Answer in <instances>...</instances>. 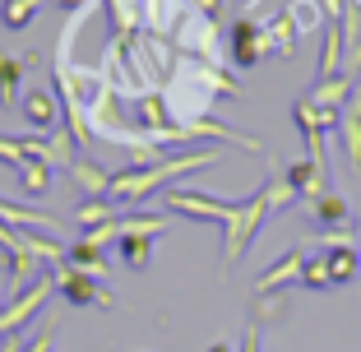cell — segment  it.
I'll use <instances>...</instances> for the list:
<instances>
[{"instance_id":"e0dca14e","label":"cell","mask_w":361,"mask_h":352,"mask_svg":"<svg viewBox=\"0 0 361 352\" xmlns=\"http://www.w3.org/2000/svg\"><path fill=\"white\" fill-rule=\"evenodd\" d=\"M65 265H75V269H84V274L97 278L106 269V250H102V245H93L88 236H79V241H70V260H65Z\"/></svg>"},{"instance_id":"7402d4cb","label":"cell","mask_w":361,"mask_h":352,"mask_svg":"<svg viewBox=\"0 0 361 352\" xmlns=\"http://www.w3.org/2000/svg\"><path fill=\"white\" fill-rule=\"evenodd\" d=\"M287 14H292V23H297V37H301V32L324 28V5H319V0H292Z\"/></svg>"},{"instance_id":"52a82bcc","label":"cell","mask_w":361,"mask_h":352,"mask_svg":"<svg viewBox=\"0 0 361 352\" xmlns=\"http://www.w3.org/2000/svg\"><path fill=\"white\" fill-rule=\"evenodd\" d=\"M32 51L23 56H0V107H19V93H23V79L32 75Z\"/></svg>"},{"instance_id":"4316f807","label":"cell","mask_w":361,"mask_h":352,"mask_svg":"<svg viewBox=\"0 0 361 352\" xmlns=\"http://www.w3.org/2000/svg\"><path fill=\"white\" fill-rule=\"evenodd\" d=\"M319 5H324V19H338L348 10V0H319Z\"/></svg>"},{"instance_id":"6da1fadb","label":"cell","mask_w":361,"mask_h":352,"mask_svg":"<svg viewBox=\"0 0 361 352\" xmlns=\"http://www.w3.org/2000/svg\"><path fill=\"white\" fill-rule=\"evenodd\" d=\"M162 204L180 218H195V223H223L227 227L223 260L236 265V260L245 255V245L255 241V232L264 227V218L278 214V209H287V204H297V195L287 190L283 176H274V181H264V190L250 195V200H209V195H200V190L167 186V190H162Z\"/></svg>"},{"instance_id":"4fadbf2b","label":"cell","mask_w":361,"mask_h":352,"mask_svg":"<svg viewBox=\"0 0 361 352\" xmlns=\"http://www.w3.org/2000/svg\"><path fill=\"white\" fill-rule=\"evenodd\" d=\"M315 75H319V79L343 75V28H338V19L324 23V47H319V65H315Z\"/></svg>"},{"instance_id":"30bf717a","label":"cell","mask_w":361,"mask_h":352,"mask_svg":"<svg viewBox=\"0 0 361 352\" xmlns=\"http://www.w3.org/2000/svg\"><path fill=\"white\" fill-rule=\"evenodd\" d=\"M324 265H329V283L338 288V283H352V278L361 274V250L348 241H329L324 245Z\"/></svg>"},{"instance_id":"f1b7e54d","label":"cell","mask_w":361,"mask_h":352,"mask_svg":"<svg viewBox=\"0 0 361 352\" xmlns=\"http://www.w3.org/2000/svg\"><path fill=\"white\" fill-rule=\"evenodd\" d=\"M343 111H357V116H361V84H352V93H348V107H343Z\"/></svg>"},{"instance_id":"1f68e13d","label":"cell","mask_w":361,"mask_h":352,"mask_svg":"<svg viewBox=\"0 0 361 352\" xmlns=\"http://www.w3.org/2000/svg\"><path fill=\"white\" fill-rule=\"evenodd\" d=\"M357 250H361V223H357Z\"/></svg>"},{"instance_id":"7c38bea8","label":"cell","mask_w":361,"mask_h":352,"mask_svg":"<svg viewBox=\"0 0 361 352\" xmlns=\"http://www.w3.org/2000/svg\"><path fill=\"white\" fill-rule=\"evenodd\" d=\"M167 223H171V214H139V209L116 214V232L121 236H162Z\"/></svg>"},{"instance_id":"d6a6232c","label":"cell","mask_w":361,"mask_h":352,"mask_svg":"<svg viewBox=\"0 0 361 352\" xmlns=\"http://www.w3.org/2000/svg\"><path fill=\"white\" fill-rule=\"evenodd\" d=\"M352 84H361V70H357V75H352Z\"/></svg>"},{"instance_id":"ac0fdd59","label":"cell","mask_w":361,"mask_h":352,"mask_svg":"<svg viewBox=\"0 0 361 352\" xmlns=\"http://www.w3.org/2000/svg\"><path fill=\"white\" fill-rule=\"evenodd\" d=\"M116 250L126 260V269H135V274H144L153 265V236H121Z\"/></svg>"},{"instance_id":"484cf974","label":"cell","mask_w":361,"mask_h":352,"mask_svg":"<svg viewBox=\"0 0 361 352\" xmlns=\"http://www.w3.org/2000/svg\"><path fill=\"white\" fill-rule=\"evenodd\" d=\"M283 292H255V320H278V310H283Z\"/></svg>"},{"instance_id":"3957f363","label":"cell","mask_w":361,"mask_h":352,"mask_svg":"<svg viewBox=\"0 0 361 352\" xmlns=\"http://www.w3.org/2000/svg\"><path fill=\"white\" fill-rule=\"evenodd\" d=\"M51 278H56V292H61L70 306H116V297L102 292L93 283V274H84V269H75V265H56Z\"/></svg>"},{"instance_id":"d4e9b609","label":"cell","mask_w":361,"mask_h":352,"mask_svg":"<svg viewBox=\"0 0 361 352\" xmlns=\"http://www.w3.org/2000/svg\"><path fill=\"white\" fill-rule=\"evenodd\" d=\"M28 158H32V153H28V139H23V135H0V167L19 171Z\"/></svg>"},{"instance_id":"603a6c76","label":"cell","mask_w":361,"mask_h":352,"mask_svg":"<svg viewBox=\"0 0 361 352\" xmlns=\"http://www.w3.org/2000/svg\"><path fill=\"white\" fill-rule=\"evenodd\" d=\"M0 223H37V227H47V232L61 227L47 209H19V204H10V200H0Z\"/></svg>"},{"instance_id":"cb8c5ba5","label":"cell","mask_w":361,"mask_h":352,"mask_svg":"<svg viewBox=\"0 0 361 352\" xmlns=\"http://www.w3.org/2000/svg\"><path fill=\"white\" fill-rule=\"evenodd\" d=\"M301 288L310 292H329V265H324V250H315V255H306V265H301Z\"/></svg>"},{"instance_id":"8992f818","label":"cell","mask_w":361,"mask_h":352,"mask_svg":"<svg viewBox=\"0 0 361 352\" xmlns=\"http://www.w3.org/2000/svg\"><path fill=\"white\" fill-rule=\"evenodd\" d=\"M301 209H306L319 227H334V232H343V227L352 223V204L343 200L334 186H329V190H319V195H310V200H301Z\"/></svg>"},{"instance_id":"4dcf8cb0","label":"cell","mask_w":361,"mask_h":352,"mask_svg":"<svg viewBox=\"0 0 361 352\" xmlns=\"http://www.w3.org/2000/svg\"><path fill=\"white\" fill-rule=\"evenodd\" d=\"M209 352H232V348H227V343H213V348Z\"/></svg>"},{"instance_id":"9a60e30c","label":"cell","mask_w":361,"mask_h":352,"mask_svg":"<svg viewBox=\"0 0 361 352\" xmlns=\"http://www.w3.org/2000/svg\"><path fill=\"white\" fill-rule=\"evenodd\" d=\"M264 37H269V56H283L297 47V23H292V14L278 10L274 19H264Z\"/></svg>"},{"instance_id":"ffe728a7","label":"cell","mask_w":361,"mask_h":352,"mask_svg":"<svg viewBox=\"0 0 361 352\" xmlns=\"http://www.w3.org/2000/svg\"><path fill=\"white\" fill-rule=\"evenodd\" d=\"M37 10H42V0H0V23L10 32H19L37 19Z\"/></svg>"},{"instance_id":"9c48e42d","label":"cell","mask_w":361,"mask_h":352,"mask_svg":"<svg viewBox=\"0 0 361 352\" xmlns=\"http://www.w3.org/2000/svg\"><path fill=\"white\" fill-rule=\"evenodd\" d=\"M19 111H23V121H28L37 135H51L56 116H61V107H56V97L47 93V88H28V93L19 97Z\"/></svg>"},{"instance_id":"44dd1931","label":"cell","mask_w":361,"mask_h":352,"mask_svg":"<svg viewBox=\"0 0 361 352\" xmlns=\"http://www.w3.org/2000/svg\"><path fill=\"white\" fill-rule=\"evenodd\" d=\"M338 135H343V153H348V167L361 176V116H357V111H343Z\"/></svg>"},{"instance_id":"2e32d148","label":"cell","mask_w":361,"mask_h":352,"mask_svg":"<svg viewBox=\"0 0 361 352\" xmlns=\"http://www.w3.org/2000/svg\"><path fill=\"white\" fill-rule=\"evenodd\" d=\"M348 93H352V79L348 75H334V79H315V88H310V102L315 107H348Z\"/></svg>"},{"instance_id":"5bb4252c","label":"cell","mask_w":361,"mask_h":352,"mask_svg":"<svg viewBox=\"0 0 361 352\" xmlns=\"http://www.w3.org/2000/svg\"><path fill=\"white\" fill-rule=\"evenodd\" d=\"M14 176H19L23 195H32V200H47V195H51V162L47 158H28Z\"/></svg>"},{"instance_id":"d6986e66","label":"cell","mask_w":361,"mask_h":352,"mask_svg":"<svg viewBox=\"0 0 361 352\" xmlns=\"http://www.w3.org/2000/svg\"><path fill=\"white\" fill-rule=\"evenodd\" d=\"M116 218V204L106 200V195H97V200H84L75 209V223L84 227V232H93V227H102V223H111Z\"/></svg>"},{"instance_id":"8fae6325","label":"cell","mask_w":361,"mask_h":352,"mask_svg":"<svg viewBox=\"0 0 361 352\" xmlns=\"http://www.w3.org/2000/svg\"><path fill=\"white\" fill-rule=\"evenodd\" d=\"M65 176H70V181H75L79 190H84V200H97V195H106V186H111V171L97 167L93 158H75Z\"/></svg>"},{"instance_id":"f546056e","label":"cell","mask_w":361,"mask_h":352,"mask_svg":"<svg viewBox=\"0 0 361 352\" xmlns=\"http://www.w3.org/2000/svg\"><path fill=\"white\" fill-rule=\"evenodd\" d=\"M56 5H61L65 14H79V10H84V5H88V0H56Z\"/></svg>"},{"instance_id":"ba28073f","label":"cell","mask_w":361,"mask_h":352,"mask_svg":"<svg viewBox=\"0 0 361 352\" xmlns=\"http://www.w3.org/2000/svg\"><path fill=\"white\" fill-rule=\"evenodd\" d=\"M301 265H306V250H287V255H278L274 265L259 274L255 292H287L292 283H301Z\"/></svg>"},{"instance_id":"5b68a950","label":"cell","mask_w":361,"mask_h":352,"mask_svg":"<svg viewBox=\"0 0 361 352\" xmlns=\"http://www.w3.org/2000/svg\"><path fill=\"white\" fill-rule=\"evenodd\" d=\"M283 181H287V190L297 195V204H301V200H310V195L329 190V167H319V162H310V158H297V162L283 167Z\"/></svg>"},{"instance_id":"83f0119b","label":"cell","mask_w":361,"mask_h":352,"mask_svg":"<svg viewBox=\"0 0 361 352\" xmlns=\"http://www.w3.org/2000/svg\"><path fill=\"white\" fill-rule=\"evenodd\" d=\"M241 352H259V329H255V324L245 329V343H241Z\"/></svg>"},{"instance_id":"7a4b0ae2","label":"cell","mask_w":361,"mask_h":352,"mask_svg":"<svg viewBox=\"0 0 361 352\" xmlns=\"http://www.w3.org/2000/svg\"><path fill=\"white\" fill-rule=\"evenodd\" d=\"M209 162H218V149L171 153V158H158V162H149V167H121V171H111L106 200L111 204H139L144 195L162 190L167 181H176V176H185V171H195V167H209Z\"/></svg>"},{"instance_id":"277c9868","label":"cell","mask_w":361,"mask_h":352,"mask_svg":"<svg viewBox=\"0 0 361 352\" xmlns=\"http://www.w3.org/2000/svg\"><path fill=\"white\" fill-rule=\"evenodd\" d=\"M259 56H269L264 19H236V23H232V61L241 65V70H250Z\"/></svg>"}]
</instances>
